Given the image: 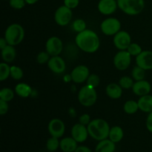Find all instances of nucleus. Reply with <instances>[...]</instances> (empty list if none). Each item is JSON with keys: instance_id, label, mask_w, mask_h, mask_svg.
Returning <instances> with one entry per match:
<instances>
[{"instance_id": "obj_25", "label": "nucleus", "mask_w": 152, "mask_h": 152, "mask_svg": "<svg viewBox=\"0 0 152 152\" xmlns=\"http://www.w3.org/2000/svg\"><path fill=\"white\" fill-rule=\"evenodd\" d=\"M123 110L128 114H134L139 110L138 102L134 100H128L123 105Z\"/></svg>"}, {"instance_id": "obj_3", "label": "nucleus", "mask_w": 152, "mask_h": 152, "mask_svg": "<svg viewBox=\"0 0 152 152\" xmlns=\"http://www.w3.org/2000/svg\"><path fill=\"white\" fill-rule=\"evenodd\" d=\"M25 38V30L22 25L13 23L9 25L4 32V39L7 44L15 46L20 44Z\"/></svg>"}, {"instance_id": "obj_37", "label": "nucleus", "mask_w": 152, "mask_h": 152, "mask_svg": "<svg viewBox=\"0 0 152 152\" xmlns=\"http://www.w3.org/2000/svg\"><path fill=\"white\" fill-rule=\"evenodd\" d=\"M80 0H64V5L70 9H74L79 5Z\"/></svg>"}, {"instance_id": "obj_34", "label": "nucleus", "mask_w": 152, "mask_h": 152, "mask_svg": "<svg viewBox=\"0 0 152 152\" xmlns=\"http://www.w3.org/2000/svg\"><path fill=\"white\" fill-rule=\"evenodd\" d=\"M127 51L130 53L132 56H138L141 52L142 51V48L140 45L137 43H131L130 45L127 48Z\"/></svg>"}, {"instance_id": "obj_28", "label": "nucleus", "mask_w": 152, "mask_h": 152, "mask_svg": "<svg viewBox=\"0 0 152 152\" xmlns=\"http://www.w3.org/2000/svg\"><path fill=\"white\" fill-rule=\"evenodd\" d=\"M145 75V70L142 69L140 67L137 66V65L135 66L132 71V78H133V80H134L135 81H140V80H144Z\"/></svg>"}, {"instance_id": "obj_14", "label": "nucleus", "mask_w": 152, "mask_h": 152, "mask_svg": "<svg viewBox=\"0 0 152 152\" xmlns=\"http://www.w3.org/2000/svg\"><path fill=\"white\" fill-rule=\"evenodd\" d=\"M48 67L52 72L55 74H62L66 69L65 60L59 56H51L48 62Z\"/></svg>"}, {"instance_id": "obj_43", "label": "nucleus", "mask_w": 152, "mask_h": 152, "mask_svg": "<svg viewBox=\"0 0 152 152\" xmlns=\"http://www.w3.org/2000/svg\"><path fill=\"white\" fill-rule=\"evenodd\" d=\"M25 2H26V4H35L36 2H37L39 0H25Z\"/></svg>"}, {"instance_id": "obj_42", "label": "nucleus", "mask_w": 152, "mask_h": 152, "mask_svg": "<svg viewBox=\"0 0 152 152\" xmlns=\"http://www.w3.org/2000/svg\"><path fill=\"white\" fill-rule=\"evenodd\" d=\"M7 45L8 44H7V41H6V39H4V38L0 39V48H1V49L4 48H5Z\"/></svg>"}, {"instance_id": "obj_21", "label": "nucleus", "mask_w": 152, "mask_h": 152, "mask_svg": "<svg viewBox=\"0 0 152 152\" xmlns=\"http://www.w3.org/2000/svg\"><path fill=\"white\" fill-rule=\"evenodd\" d=\"M59 146L64 152H74L77 148V142L73 137H65L60 141Z\"/></svg>"}, {"instance_id": "obj_6", "label": "nucleus", "mask_w": 152, "mask_h": 152, "mask_svg": "<svg viewBox=\"0 0 152 152\" xmlns=\"http://www.w3.org/2000/svg\"><path fill=\"white\" fill-rule=\"evenodd\" d=\"M102 34L106 36H114L120 31L121 23L116 18L109 17L102 22L100 25Z\"/></svg>"}, {"instance_id": "obj_26", "label": "nucleus", "mask_w": 152, "mask_h": 152, "mask_svg": "<svg viewBox=\"0 0 152 152\" xmlns=\"http://www.w3.org/2000/svg\"><path fill=\"white\" fill-rule=\"evenodd\" d=\"M14 97V92L10 88H3L0 91V99L6 101V102H10Z\"/></svg>"}, {"instance_id": "obj_4", "label": "nucleus", "mask_w": 152, "mask_h": 152, "mask_svg": "<svg viewBox=\"0 0 152 152\" xmlns=\"http://www.w3.org/2000/svg\"><path fill=\"white\" fill-rule=\"evenodd\" d=\"M118 7L126 14L135 16L143 10L144 0H117Z\"/></svg>"}, {"instance_id": "obj_33", "label": "nucleus", "mask_w": 152, "mask_h": 152, "mask_svg": "<svg viewBox=\"0 0 152 152\" xmlns=\"http://www.w3.org/2000/svg\"><path fill=\"white\" fill-rule=\"evenodd\" d=\"M72 26L74 31L77 33H80L86 29V22H85L83 19H76V20L73 22Z\"/></svg>"}, {"instance_id": "obj_7", "label": "nucleus", "mask_w": 152, "mask_h": 152, "mask_svg": "<svg viewBox=\"0 0 152 152\" xmlns=\"http://www.w3.org/2000/svg\"><path fill=\"white\" fill-rule=\"evenodd\" d=\"M72 16L73 13L71 9L68 8L65 5L60 6L55 12V22L59 26H65L71 22Z\"/></svg>"}, {"instance_id": "obj_24", "label": "nucleus", "mask_w": 152, "mask_h": 152, "mask_svg": "<svg viewBox=\"0 0 152 152\" xmlns=\"http://www.w3.org/2000/svg\"><path fill=\"white\" fill-rule=\"evenodd\" d=\"M123 130L120 126H114V127L110 129L109 132V139L114 143L119 142L123 138Z\"/></svg>"}, {"instance_id": "obj_9", "label": "nucleus", "mask_w": 152, "mask_h": 152, "mask_svg": "<svg viewBox=\"0 0 152 152\" xmlns=\"http://www.w3.org/2000/svg\"><path fill=\"white\" fill-rule=\"evenodd\" d=\"M89 75H90V72H89L88 68L86 65H77L72 70L70 77L74 83L81 84L88 80Z\"/></svg>"}, {"instance_id": "obj_32", "label": "nucleus", "mask_w": 152, "mask_h": 152, "mask_svg": "<svg viewBox=\"0 0 152 152\" xmlns=\"http://www.w3.org/2000/svg\"><path fill=\"white\" fill-rule=\"evenodd\" d=\"M86 83H87L88 86H91L92 88H96L100 83V78L98 75L94 74H90L88 78V80H86Z\"/></svg>"}, {"instance_id": "obj_23", "label": "nucleus", "mask_w": 152, "mask_h": 152, "mask_svg": "<svg viewBox=\"0 0 152 152\" xmlns=\"http://www.w3.org/2000/svg\"><path fill=\"white\" fill-rule=\"evenodd\" d=\"M31 92H32V88L29 85L26 84V83H18L15 86V93L21 97H28L31 94Z\"/></svg>"}, {"instance_id": "obj_29", "label": "nucleus", "mask_w": 152, "mask_h": 152, "mask_svg": "<svg viewBox=\"0 0 152 152\" xmlns=\"http://www.w3.org/2000/svg\"><path fill=\"white\" fill-rule=\"evenodd\" d=\"M134 80L133 79L131 78L130 77L128 76H124V77H121L119 81V85L121 86L123 89H130L132 88L134 86Z\"/></svg>"}, {"instance_id": "obj_20", "label": "nucleus", "mask_w": 152, "mask_h": 152, "mask_svg": "<svg viewBox=\"0 0 152 152\" xmlns=\"http://www.w3.org/2000/svg\"><path fill=\"white\" fill-rule=\"evenodd\" d=\"M1 58L4 60V62L10 63L12 62L15 59L16 56V49L13 46L7 45L4 48L1 49Z\"/></svg>"}, {"instance_id": "obj_5", "label": "nucleus", "mask_w": 152, "mask_h": 152, "mask_svg": "<svg viewBox=\"0 0 152 152\" xmlns=\"http://www.w3.org/2000/svg\"><path fill=\"white\" fill-rule=\"evenodd\" d=\"M97 99V94L94 88L86 86L80 88L78 93V100L82 105L91 107L94 105Z\"/></svg>"}, {"instance_id": "obj_39", "label": "nucleus", "mask_w": 152, "mask_h": 152, "mask_svg": "<svg viewBox=\"0 0 152 152\" xmlns=\"http://www.w3.org/2000/svg\"><path fill=\"white\" fill-rule=\"evenodd\" d=\"M79 122L84 126H88L91 122L90 115L88 114H83L79 118Z\"/></svg>"}, {"instance_id": "obj_16", "label": "nucleus", "mask_w": 152, "mask_h": 152, "mask_svg": "<svg viewBox=\"0 0 152 152\" xmlns=\"http://www.w3.org/2000/svg\"><path fill=\"white\" fill-rule=\"evenodd\" d=\"M98 10L103 15H111L117 10L118 7L116 0H100L98 3Z\"/></svg>"}, {"instance_id": "obj_13", "label": "nucleus", "mask_w": 152, "mask_h": 152, "mask_svg": "<svg viewBox=\"0 0 152 152\" xmlns=\"http://www.w3.org/2000/svg\"><path fill=\"white\" fill-rule=\"evenodd\" d=\"M136 64L145 71L152 69V51L142 50L136 56Z\"/></svg>"}, {"instance_id": "obj_15", "label": "nucleus", "mask_w": 152, "mask_h": 152, "mask_svg": "<svg viewBox=\"0 0 152 152\" xmlns=\"http://www.w3.org/2000/svg\"><path fill=\"white\" fill-rule=\"evenodd\" d=\"M88 134V129L86 126L81 123H77L71 129V137L77 142H83L86 141Z\"/></svg>"}, {"instance_id": "obj_27", "label": "nucleus", "mask_w": 152, "mask_h": 152, "mask_svg": "<svg viewBox=\"0 0 152 152\" xmlns=\"http://www.w3.org/2000/svg\"><path fill=\"white\" fill-rule=\"evenodd\" d=\"M10 77V67L7 62L0 64V81L3 82Z\"/></svg>"}, {"instance_id": "obj_22", "label": "nucleus", "mask_w": 152, "mask_h": 152, "mask_svg": "<svg viewBox=\"0 0 152 152\" xmlns=\"http://www.w3.org/2000/svg\"><path fill=\"white\" fill-rule=\"evenodd\" d=\"M115 151V144L111 140L105 139L97 144L95 152H114Z\"/></svg>"}, {"instance_id": "obj_18", "label": "nucleus", "mask_w": 152, "mask_h": 152, "mask_svg": "<svg viewBox=\"0 0 152 152\" xmlns=\"http://www.w3.org/2000/svg\"><path fill=\"white\" fill-rule=\"evenodd\" d=\"M105 93L111 99H117L121 97L123 94V88L117 83H110L105 88Z\"/></svg>"}, {"instance_id": "obj_17", "label": "nucleus", "mask_w": 152, "mask_h": 152, "mask_svg": "<svg viewBox=\"0 0 152 152\" xmlns=\"http://www.w3.org/2000/svg\"><path fill=\"white\" fill-rule=\"evenodd\" d=\"M151 90V86L148 81L145 80L136 81L134 83L132 87V91L134 94L137 96H145V95L149 94Z\"/></svg>"}, {"instance_id": "obj_35", "label": "nucleus", "mask_w": 152, "mask_h": 152, "mask_svg": "<svg viewBox=\"0 0 152 152\" xmlns=\"http://www.w3.org/2000/svg\"><path fill=\"white\" fill-rule=\"evenodd\" d=\"M50 58V55L47 51H42L38 53L37 56V62L40 65H44L48 62Z\"/></svg>"}, {"instance_id": "obj_40", "label": "nucleus", "mask_w": 152, "mask_h": 152, "mask_svg": "<svg viewBox=\"0 0 152 152\" xmlns=\"http://www.w3.org/2000/svg\"><path fill=\"white\" fill-rule=\"evenodd\" d=\"M145 125H146L147 129L152 133V111L148 114V117H147Z\"/></svg>"}, {"instance_id": "obj_36", "label": "nucleus", "mask_w": 152, "mask_h": 152, "mask_svg": "<svg viewBox=\"0 0 152 152\" xmlns=\"http://www.w3.org/2000/svg\"><path fill=\"white\" fill-rule=\"evenodd\" d=\"M9 4L10 7L13 8L20 10L25 7L26 2L25 0H9Z\"/></svg>"}, {"instance_id": "obj_41", "label": "nucleus", "mask_w": 152, "mask_h": 152, "mask_svg": "<svg viewBox=\"0 0 152 152\" xmlns=\"http://www.w3.org/2000/svg\"><path fill=\"white\" fill-rule=\"evenodd\" d=\"M74 152H91V149L86 146H79Z\"/></svg>"}, {"instance_id": "obj_1", "label": "nucleus", "mask_w": 152, "mask_h": 152, "mask_svg": "<svg viewBox=\"0 0 152 152\" xmlns=\"http://www.w3.org/2000/svg\"><path fill=\"white\" fill-rule=\"evenodd\" d=\"M75 42L80 50L88 53H95L100 45V41L97 34L89 29L78 33L76 36Z\"/></svg>"}, {"instance_id": "obj_31", "label": "nucleus", "mask_w": 152, "mask_h": 152, "mask_svg": "<svg viewBox=\"0 0 152 152\" xmlns=\"http://www.w3.org/2000/svg\"><path fill=\"white\" fill-rule=\"evenodd\" d=\"M60 145V142H59V140L57 137H52L51 138L48 140L47 143H46V147H47L48 150L50 151H54L59 148Z\"/></svg>"}, {"instance_id": "obj_2", "label": "nucleus", "mask_w": 152, "mask_h": 152, "mask_svg": "<svg viewBox=\"0 0 152 152\" xmlns=\"http://www.w3.org/2000/svg\"><path fill=\"white\" fill-rule=\"evenodd\" d=\"M88 134L93 139L103 140L109 135L110 127L108 123L102 119H95L91 120L87 126Z\"/></svg>"}, {"instance_id": "obj_19", "label": "nucleus", "mask_w": 152, "mask_h": 152, "mask_svg": "<svg viewBox=\"0 0 152 152\" xmlns=\"http://www.w3.org/2000/svg\"><path fill=\"white\" fill-rule=\"evenodd\" d=\"M139 109L142 112L148 113L152 111V95L147 94L140 96L137 101Z\"/></svg>"}, {"instance_id": "obj_30", "label": "nucleus", "mask_w": 152, "mask_h": 152, "mask_svg": "<svg viewBox=\"0 0 152 152\" xmlns=\"http://www.w3.org/2000/svg\"><path fill=\"white\" fill-rule=\"evenodd\" d=\"M24 72L19 66L13 65L10 67V77L15 80H20L23 77Z\"/></svg>"}, {"instance_id": "obj_8", "label": "nucleus", "mask_w": 152, "mask_h": 152, "mask_svg": "<svg viewBox=\"0 0 152 152\" xmlns=\"http://www.w3.org/2000/svg\"><path fill=\"white\" fill-rule=\"evenodd\" d=\"M132 62V55L127 50H120L114 57V65L119 71H125L130 66Z\"/></svg>"}, {"instance_id": "obj_10", "label": "nucleus", "mask_w": 152, "mask_h": 152, "mask_svg": "<svg viewBox=\"0 0 152 152\" xmlns=\"http://www.w3.org/2000/svg\"><path fill=\"white\" fill-rule=\"evenodd\" d=\"M114 45L118 50H127L129 46L132 43V38L130 34L124 31H120L114 36Z\"/></svg>"}, {"instance_id": "obj_12", "label": "nucleus", "mask_w": 152, "mask_h": 152, "mask_svg": "<svg viewBox=\"0 0 152 152\" xmlns=\"http://www.w3.org/2000/svg\"><path fill=\"white\" fill-rule=\"evenodd\" d=\"M48 132L52 137L59 138L65 132V123L58 118L53 119L48 123Z\"/></svg>"}, {"instance_id": "obj_11", "label": "nucleus", "mask_w": 152, "mask_h": 152, "mask_svg": "<svg viewBox=\"0 0 152 152\" xmlns=\"http://www.w3.org/2000/svg\"><path fill=\"white\" fill-rule=\"evenodd\" d=\"M63 49V43L57 37H52L47 40L45 44V50L50 56H59Z\"/></svg>"}, {"instance_id": "obj_38", "label": "nucleus", "mask_w": 152, "mask_h": 152, "mask_svg": "<svg viewBox=\"0 0 152 152\" xmlns=\"http://www.w3.org/2000/svg\"><path fill=\"white\" fill-rule=\"evenodd\" d=\"M9 109V105L7 102L0 99V114L1 115H4L7 113Z\"/></svg>"}]
</instances>
